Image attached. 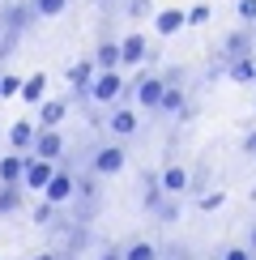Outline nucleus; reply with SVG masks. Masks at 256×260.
Segmentation results:
<instances>
[{"mask_svg": "<svg viewBox=\"0 0 256 260\" xmlns=\"http://www.w3.org/2000/svg\"><path fill=\"white\" fill-rule=\"evenodd\" d=\"M231 81H239V85H248V81H256V64L243 56V60H231Z\"/></svg>", "mask_w": 256, "mask_h": 260, "instance_id": "a211bd4d", "label": "nucleus"}, {"mask_svg": "<svg viewBox=\"0 0 256 260\" xmlns=\"http://www.w3.org/2000/svg\"><path fill=\"white\" fill-rule=\"evenodd\" d=\"M21 209V183H0V213Z\"/></svg>", "mask_w": 256, "mask_h": 260, "instance_id": "f8f14e48", "label": "nucleus"}, {"mask_svg": "<svg viewBox=\"0 0 256 260\" xmlns=\"http://www.w3.org/2000/svg\"><path fill=\"white\" fill-rule=\"evenodd\" d=\"M239 17L243 21H256V0H239Z\"/></svg>", "mask_w": 256, "mask_h": 260, "instance_id": "cd10ccee", "label": "nucleus"}, {"mask_svg": "<svg viewBox=\"0 0 256 260\" xmlns=\"http://www.w3.org/2000/svg\"><path fill=\"white\" fill-rule=\"evenodd\" d=\"M35 124H26V120H21V124H13V133H9V141H13V149H35Z\"/></svg>", "mask_w": 256, "mask_h": 260, "instance_id": "2eb2a0df", "label": "nucleus"}, {"mask_svg": "<svg viewBox=\"0 0 256 260\" xmlns=\"http://www.w3.org/2000/svg\"><path fill=\"white\" fill-rule=\"evenodd\" d=\"M120 51H124V64H141V60H145V39H141V35H128V39L120 43Z\"/></svg>", "mask_w": 256, "mask_h": 260, "instance_id": "4468645a", "label": "nucleus"}, {"mask_svg": "<svg viewBox=\"0 0 256 260\" xmlns=\"http://www.w3.org/2000/svg\"><path fill=\"white\" fill-rule=\"evenodd\" d=\"M35 260H56V256H35Z\"/></svg>", "mask_w": 256, "mask_h": 260, "instance_id": "473e14b6", "label": "nucleus"}, {"mask_svg": "<svg viewBox=\"0 0 256 260\" xmlns=\"http://www.w3.org/2000/svg\"><path fill=\"white\" fill-rule=\"evenodd\" d=\"M51 175H56V162H51V158H30V162H26V179H21V188L43 192V188L51 183Z\"/></svg>", "mask_w": 256, "mask_h": 260, "instance_id": "f257e3e1", "label": "nucleus"}, {"mask_svg": "<svg viewBox=\"0 0 256 260\" xmlns=\"http://www.w3.org/2000/svg\"><path fill=\"white\" fill-rule=\"evenodd\" d=\"M43 90H47V77H30V81H21V99L26 103H43Z\"/></svg>", "mask_w": 256, "mask_h": 260, "instance_id": "aec40b11", "label": "nucleus"}, {"mask_svg": "<svg viewBox=\"0 0 256 260\" xmlns=\"http://www.w3.org/2000/svg\"><path fill=\"white\" fill-rule=\"evenodd\" d=\"M163 188H167V197H179V192L188 188V171L184 167H167L163 171Z\"/></svg>", "mask_w": 256, "mask_h": 260, "instance_id": "9b49d317", "label": "nucleus"}, {"mask_svg": "<svg viewBox=\"0 0 256 260\" xmlns=\"http://www.w3.org/2000/svg\"><path fill=\"white\" fill-rule=\"evenodd\" d=\"M222 201H227L222 192H209V197H201V209H205V213H213V209H218Z\"/></svg>", "mask_w": 256, "mask_h": 260, "instance_id": "bb28decb", "label": "nucleus"}, {"mask_svg": "<svg viewBox=\"0 0 256 260\" xmlns=\"http://www.w3.org/2000/svg\"><path fill=\"white\" fill-rule=\"evenodd\" d=\"M60 149H64V141H60V133H51V128H43V133L35 137V158H51L56 162Z\"/></svg>", "mask_w": 256, "mask_h": 260, "instance_id": "0eeeda50", "label": "nucleus"}, {"mask_svg": "<svg viewBox=\"0 0 256 260\" xmlns=\"http://www.w3.org/2000/svg\"><path fill=\"white\" fill-rule=\"evenodd\" d=\"M205 17H209V9H205V5H197V9L188 13V21H205Z\"/></svg>", "mask_w": 256, "mask_h": 260, "instance_id": "c85d7f7f", "label": "nucleus"}, {"mask_svg": "<svg viewBox=\"0 0 256 260\" xmlns=\"http://www.w3.org/2000/svg\"><path fill=\"white\" fill-rule=\"evenodd\" d=\"M248 51H252V35H248V30H239V35L227 39V60H243Z\"/></svg>", "mask_w": 256, "mask_h": 260, "instance_id": "ddd939ff", "label": "nucleus"}, {"mask_svg": "<svg viewBox=\"0 0 256 260\" xmlns=\"http://www.w3.org/2000/svg\"><path fill=\"white\" fill-rule=\"evenodd\" d=\"M90 77H94V64L90 60H81V64H73V69H69V81L77 85V90H90V85H94Z\"/></svg>", "mask_w": 256, "mask_h": 260, "instance_id": "f3484780", "label": "nucleus"}, {"mask_svg": "<svg viewBox=\"0 0 256 260\" xmlns=\"http://www.w3.org/2000/svg\"><path fill=\"white\" fill-rule=\"evenodd\" d=\"M124 260H158V247L145 243V239H137V243L124 247Z\"/></svg>", "mask_w": 256, "mask_h": 260, "instance_id": "6ab92c4d", "label": "nucleus"}, {"mask_svg": "<svg viewBox=\"0 0 256 260\" xmlns=\"http://www.w3.org/2000/svg\"><path fill=\"white\" fill-rule=\"evenodd\" d=\"M73 188H77V183H73V175H69V171H56V175H51V183L43 188V201H51V205H64V201L73 197Z\"/></svg>", "mask_w": 256, "mask_h": 260, "instance_id": "20e7f679", "label": "nucleus"}, {"mask_svg": "<svg viewBox=\"0 0 256 260\" xmlns=\"http://www.w3.org/2000/svg\"><path fill=\"white\" fill-rule=\"evenodd\" d=\"M99 260H124V252H120V247H107V252H103Z\"/></svg>", "mask_w": 256, "mask_h": 260, "instance_id": "c756f323", "label": "nucleus"}, {"mask_svg": "<svg viewBox=\"0 0 256 260\" xmlns=\"http://www.w3.org/2000/svg\"><path fill=\"white\" fill-rule=\"evenodd\" d=\"M111 133L115 137H133L137 133V115L128 111V107H115V111H111Z\"/></svg>", "mask_w": 256, "mask_h": 260, "instance_id": "9d476101", "label": "nucleus"}, {"mask_svg": "<svg viewBox=\"0 0 256 260\" xmlns=\"http://www.w3.org/2000/svg\"><path fill=\"white\" fill-rule=\"evenodd\" d=\"M120 94H124V81L115 77V73H103V77L90 85V99H99V103H115Z\"/></svg>", "mask_w": 256, "mask_h": 260, "instance_id": "39448f33", "label": "nucleus"}, {"mask_svg": "<svg viewBox=\"0 0 256 260\" xmlns=\"http://www.w3.org/2000/svg\"><path fill=\"white\" fill-rule=\"evenodd\" d=\"M26 162L30 158H21V154H5L0 158V183H21L26 179Z\"/></svg>", "mask_w": 256, "mask_h": 260, "instance_id": "423d86ee", "label": "nucleus"}, {"mask_svg": "<svg viewBox=\"0 0 256 260\" xmlns=\"http://www.w3.org/2000/svg\"><path fill=\"white\" fill-rule=\"evenodd\" d=\"M90 167H94V175H120L124 171V149L120 145H99Z\"/></svg>", "mask_w": 256, "mask_h": 260, "instance_id": "f03ea898", "label": "nucleus"}, {"mask_svg": "<svg viewBox=\"0 0 256 260\" xmlns=\"http://www.w3.org/2000/svg\"><path fill=\"white\" fill-rule=\"evenodd\" d=\"M35 9H39V13H43V17H56V13H60V9H64V0H39V5H35Z\"/></svg>", "mask_w": 256, "mask_h": 260, "instance_id": "393cba45", "label": "nucleus"}, {"mask_svg": "<svg viewBox=\"0 0 256 260\" xmlns=\"http://www.w3.org/2000/svg\"><path fill=\"white\" fill-rule=\"evenodd\" d=\"M222 260H256V252H252V247H227Z\"/></svg>", "mask_w": 256, "mask_h": 260, "instance_id": "b1692460", "label": "nucleus"}, {"mask_svg": "<svg viewBox=\"0 0 256 260\" xmlns=\"http://www.w3.org/2000/svg\"><path fill=\"white\" fill-rule=\"evenodd\" d=\"M248 247H252V252H256V226H252V235H248Z\"/></svg>", "mask_w": 256, "mask_h": 260, "instance_id": "2f4dec72", "label": "nucleus"}, {"mask_svg": "<svg viewBox=\"0 0 256 260\" xmlns=\"http://www.w3.org/2000/svg\"><path fill=\"white\" fill-rule=\"evenodd\" d=\"M163 115H179L184 111V94L175 90V85H167V94H163V107H158Z\"/></svg>", "mask_w": 256, "mask_h": 260, "instance_id": "412c9836", "label": "nucleus"}, {"mask_svg": "<svg viewBox=\"0 0 256 260\" xmlns=\"http://www.w3.org/2000/svg\"><path fill=\"white\" fill-rule=\"evenodd\" d=\"M9 94H21V81L9 73V77H0V99H9Z\"/></svg>", "mask_w": 256, "mask_h": 260, "instance_id": "5701e85b", "label": "nucleus"}, {"mask_svg": "<svg viewBox=\"0 0 256 260\" xmlns=\"http://www.w3.org/2000/svg\"><path fill=\"white\" fill-rule=\"evenodd\" d=\"M252 197H256V192H252Z\"/></svg>", "mask_w": 256, "mask_h": 260, "instance_id": "72a5a7b5", "label": "nucleus"}, {"mask_svg": "<svg viewBox=\"0 0 256 260\" xmlns=\"http://www.w3.org/2000/svg\"><path fill=\"white\" fill-rule=\"evenodd\" d=\"M243 149H248V154H256V133H248V141H243Z\"/></svg>", "mask_w": 256, "mask_h": 260, "instance_id": "7c9ffc66", "label": "nucleus"}, {"mask_svg": "<svg viewBox=\"0 0 256 260\" xmlns=\"http://www.w3.org/2000/svg\"><path fill=\"white\" fill-rule=\"evenodd\" d=\"M94 64H99L103 73H115V64H124L120 43H103V47H99V56H94Z\"/></svg>", "mask_w": 256, "mask_h": 260, "instance_id": "1a4fd4ad", "label": "nucleus"}, {"mask_svg": "<svg viewBox=\"0 0 256 260\" xmlns=\"http://www.w3.org/2000/svg\"><path fill=\"white\" fill-rule=\"evenodd\" d=\"M167 197V188H163V175H145V209L149 213H158V209H163V201Z\"/></svg>", "mask_w": 256, "mask_h": 260, "instance_id": "6e6552de", "label": "nucleus"}, {"mask_svg": "<svg viewBox=\"0 0 256 260\" xmlns=\"http://www.w3.org/2000/svg\"><path fill=\"white\" fill-rule=\"evenodd\" d=\"M163 94H167V81H158V77H141L137 81V103L149 107V111L163 107Z\"/></svg>", "mask_w": 256, "mask_h": 260, "instance_id": "7ed1b4c3", "label": "nucleus"}, {"mask_svg": "<svg viewBox=\"0 0 256 260\" xmlns=\"http://www.w3.org/2000/svg\"><path fill=\"white\" fill-rule=\"evenodd\" d=\"M179 26H188V13H179V9H167V13H158V35H175Z\"/></svg>", "mask_w": 256, "mask_h": 260, "instance_id": "dca6fc26", "label": "nucleus"}, {"mask_svg": "<svg viewBox=\"0 0 256 260\" xmlns=\"http://www.w3.org/2000/svg\"><path fill=\"white\" fill-rule=\"evenodd\" d=\"M51 213H56V205H51V201H43L39 209H35V222H39V226H47V222H51Z\"/></svg>", "mask_w": 256, "mask_h": 260, "instance_id": "a878e982", "label": "nucleus"}, {"mask_svg": "<svg viewBox=\"0 0 256 260\" xmlns=\"http://www.w3.org/2000/svg\"><path fill=\"white\" fill-rule=\"evenodd\" d=\"M64 120V103H43V128H56Z\"/></svg>", "mask_w": 256, "mask_h": 260, "instance_id": "4be33fe9", "label": "nucleus"}]
</instances>
